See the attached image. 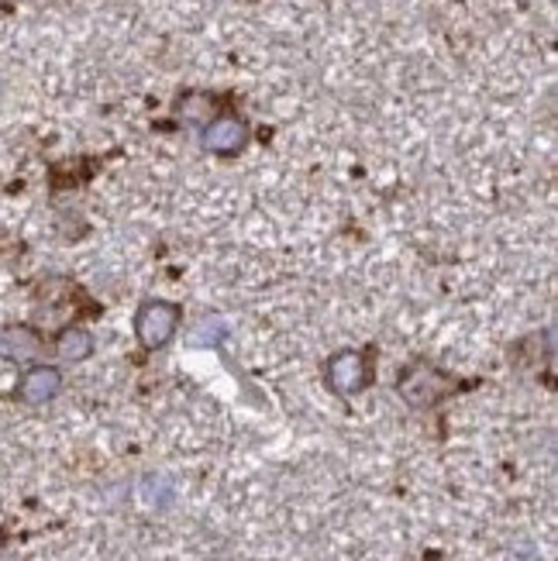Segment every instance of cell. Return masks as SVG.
Instances as JSON below:
<instances>
[{
	"mask_svg": "<svg viewBox=\"0 0 558 561\" xmlns=\"http://www.w3.org/2000/svg\"><path fill=\"white\" fill-rule=\"evenodd\" d=\"M458 389H463V382L424 358H414L410 365H403L397 376V393L410 410H434L448 397H455Z\"/></svg>",
	"mask_w": 558,
	"mask_h": 561,
	"instance_id": "cell-1",
	"label": "cell"
},
{
	"mask_svg": "<svg viewBox=\"0 0 558 561\" xmlns=\"http://www.w3.org/2000/svg\"><path fill=\"white\" fill-rule=\"evenodd\" d=\"M376 379V352L373 348H342L324 362V386L334 397H358Z\"/></svg>",
	"mask_w": 558,
	"mask_h": 561,
	"instance_id": "cell-2",
	"label": "cell"
},
{
	"mask_svg": "<svg viewBox=\"0 0 558 561\" xmlns=\"http://www.w3.org/2000/svg\"><path fill=\"white\" fill-rule=\"evenodd\" d=\"M183 324V307L169 300H145L135 313V337L145 352H159L176 337Z\"/></svg>",
	"mask_w": 558,
	"mask_h": 561,
	"instance_id": "cell-3",
	"label": "cell"
},
{
	"mask_svg": "<svg viewBox=\"0 0 558 561\" xmlns=\"http://www.w3.org/2000/svg\"><path fill=\"white\" fill-rule=\"evenodd\" d=\"M59 393H62V373L56 369V365H38L35 362L18 379L14 400L24 403V407H45V403H53Z\"/></svg>",
	"mask_w": 558,
	"mask_h": 561,
	"instance_id": "cell-4",
	"label": "cell"
},
{
	"mask_svg": "<svg viewBox=\"0 0 558 561\" xmlns=\"http://www.w3.org/2000/svg\"><path fill=\"white\" fill-rule=\"evenodd\" d=\"M45 355V337L32 324L0 328V358L11 365H35Z\"/></svg>",
	"mask_w": 558,
	"mask_h": 561,
	"instance_id": "cell-5",
	"label": "cell"
},
{
	"mask_svg": "<svg viewBox=\"0 0 558 561\" xmlns=\"http://www.w3.org/2000/svg\"><path fill=\"white\" fill-rule=\"evenodd\" d=\"M204 149L214 156H238L249 145V125L235 114H217L204 125Z\"/></svg>",
	"mask_w": 558,
	"mask_h": 561,
	"instance_id": "cell-6",
	"label": "cell"
},
{
	"mask_svg": "<svg viewBox=\"0 0 558 561\" xmlns=\"http://www.w3.org/2000/svg\"><path fill=\"white\" fill-rule=\"evenodd\" d=\"M77 304H83V289L62 276H48L35 289V310L48 321H59L62 313L77 310Z\"/></svg>",
	"mask_w": 558,
	"mask_h": 561,
	"instance_id": "cell-7",
	"label": "cell"
},
{
	"mask_svg": "<svg viewBox=\"0 0 558 561\" xmlns=\"http://www.w3.org/2000/svg\"><path fill=\"white\" fill-rule=\"evenodd\" d=\"M56 355L62 358V362H69V365H77V362H87L90 355H93V348H96V341H93V334L87 331V328H80V324H69V328H62L59 334H56Z\"/></svg>",
	"mask_w": 558,
	"mask_h": 561,
	"instance_id": "cell-8",
	"label": "cell"
},
{
	"mask_svg": "<svg viewBox=\"0 0 558 561\" xmlns=\"http://www.w3.org/2000/svg\"><path fill=\"white\" fill-rule=\"evenodd\" d=\"M217 111H221V101L210 93H201V90H193V93H183L180 101H176V117L186 121V125H207V121L217 117Z\"/></svg>",
	"mask_w": 558,
	"mask_h": 561,
	"instance_id": "cell-9",
	"label": "cell"
},
{
	"mask_svg": "<svg viewBox=\"0 0 558 561\" xmlns=\"http://www.w3.org/2000/svg\"><path fill=\"white\" fill-rule=\"evenodd\" d=\"M4 545H8V530H4V524H0V551H4Z\"/></svg>",
	"mask_w": 558,
	"mask_h": 561,
	"instance_id": "cell-10",
	"label": "cell"
}]
</instances>
